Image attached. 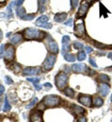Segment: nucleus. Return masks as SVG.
Segmentation results:
<instances>
[{"instance_id":"obj_12","label":"nucleus","mask_w":112,"mask_h":122,"mask_svg":"<svg viewBox=\"0 0 112 122\" xmlns=\"http://www.w3.org/2000/svg\"><path fill=\"white\" fill-rule=\"evenodd\" d=\"M99 90L101 95L103 97H105L109 94L110 91V87L108 84L104 83L99 85Z\"/></svg>"},{"instance_id":"obj_2","label":"nucleus","mask_w":112,"mask_h":122,"mask_svg":"<svg viewBox=\"0 0 112 122\" xmlns=\"http://www.w3.org/2000/svg\"><path fill=\"white\" fill-rule=\"evenodd\" d=\"M45 106L53 107L58 106L60 103V99L56 95H48L44 98L43 102Z\"/></svg>"},{"instance_id":"obj_30","label":"nucleus","mask_w":112,"mask_h":122,"mask_svg":"<svg viewBox=\"0 0 112 122\" xmlns=\"http://www.w3.org/2000/svg\"><path fill=\"white\" fill-rule=\"evenodd\" d=\"M26 80L33 83V84H37V83H39L40 81V78H26Z\"/></svg>"},{"instance_id":"obj_15","label":"nucleus","mask_w":112,"mask_h":122,"mask_svg":"<svg viewBox=\"0 0 112 122\" xmlns=\"http://www.w3.org/2000/svg\"><path fill=\"white\" fill-rule=\"evenodd\" d=\"M30 121L31 122H42V116L39 112H35L30 116Z\"/></svg>"},{"instance_id":"obj_22","label":"nucleus","mask_w":112,"mask_h":122,"mask_svg":"<svg viewBox=\"0 0 112 122\" xmlns=\"http://www.w3.org/2000/svg\"><path fill=\"white\" fill-rule=\"evenodd\" d=\"M11 109V105H9L7 97V96H6V97H5L4 106V107L3 108V112H8L10 111Z\"/></svg>"},{"instance_id":"obj_48","label":"nucleus","mask_w":112,"mask_h":122,"mask_svg":"<svg viewBox=\"0 0 112 122\" xmlns=\"http://www.w3.org/2000/svg\"><path fill=\"white\" fill-rule=\"evenodd\" d=\"M3 38V34H2V31H1V30L0 29V40H1Z\"/></svg>"},{"instance_id":"obj_36","label":"nucleus","mask_w":112,"mask_h":122,"mask_svg":"<svg viewBox=\"0 0 112 122\" xmlns=\"http://www.w3.org/2000/svg\"><path fill=\"white\" fill-rule=\"evenodd\" d=\"M4 45H1L0 46V59L2 58L4 55Z\"/></svg>"},{"instance_id":"obj_8","label":"nucleus","mask_w":112,"mask_h":122,"mask_svg":"<svg viewBox=\"0 0 112 122\" xmlns=\"http://www.w3.org/2000/svg\"><path fill=\"white\" fill-rule=\"evenodd\" d=\"M78 101L84 106L88 107H90L91 106V103H92L91 97L90 96L87 95H81L80 96Z\"/></svg>"},{"instance_id":"obj_43","label":"nucleus","mask_w":112,"mask_h":122,"mask_svg":"<svg viewBox=\"0 0 112 122\" xmlns=\"http://www.w3.org/2000/svg\"><path fill=\"white\" fill-rule=\"evenodd\" d=\"M5 91V88L4 86L2 85H0V96H1Z\"/></svg>"},{"instance_id":"obj_38","label":"nucleus","mask_w":112,"mask_h":122,"mask_svg":"<svg viewBox=\"0 0 112 122\" xmlns=\"http://www.w3.org/2000/svg\"><path fill=\"white\" fill-rule=\"evenodd\" d=\"M89 61H90V64L93 66V67H96V68L98 67V66H97V64L96 63V61H95V60H93L92 58H91L90 57V58Z\"/></svg>"},{"instance_id":"obj_51","label":"nucleus","mask_w":112,"mask_h":122,"mask_svg":"<svg viewBox=\"0 0 112 122\" xmlns=\"http://www.w3.org/2000/svg\"><path fill=\"white\" fill-rule=\"evenodd\" d=\"M111 122H112V119H111Z\"/></svg>"},{"instance_id":"obj_52","label":"nucleus","mask_w":112,"mask_h":122,"mask_svg":"<svg viewBox=\"0 0 112 122\" xmlns=\"http://www.w3.org/2000/svg\"><path fill=\"white\" fill-rule=\"evenodd\" d=\"M90 1H93V0H90Z\"/></svg>"},{"instance_id":"obj_18","label":"nucleus","mask_w":112,"mask_h":122,"mask_svg":"<svg viewBox=\"0 0 112 122\" xmlns=\"http://www.w3.org/2000/svg\"><path fill=\"white\" fill-rule=\"evenodd\" d=\"M97 80L98 81L101 83H108L110 80L109 77L106 74H102L98 76Z\"/></svg>"},{"instance_id":"obj_39","label":"nucleus","mask_w":112,"mask_h":122,"mask_svg":"<svg viewBox=\"0 0 112 122\" xmlns=\"http://www.w3.org/2000/svg\"><path fill=\"white\" fill-rule=\"evenodd\" d=\"M64 24L65 25H67V26H72L73 25V19L72 18H70V19H68L67 22H65L64 23Z\"/></svg>"},{"instance_id":"obj_28","label":"nucleus","mask_w":112,"mask_h":122,"mask_svg":"<svg viewBox=\"0 0 112 122\" xmlns=\"http://www.w3.org/2000/svg\"><path fill=\"white\" fill-rule=\"evenodd\" d=\"M35 16L34 14H25L21 19L24 20H32L34 19Z\"/></svg>"},{"instance_id":"obj_37","label":"nucleus","mask_w":112,"mask_h":122,"mask_svg":"<svg viewBox=\"0 0 112 122\" xmlns=\"http://www.w3.org/2000/svg\"><path fill=\"white\" fill-rule=\"evenodd\" d=\"M95 46L97 47L98 48H103L106 47V45H104V44H102L101 43H99V42H96L95 44Z\"/></svg>"},{"instance_id":"obj_10","label":"nucleus","mask_w":112,"mask_h":122,"mask_svg":"<svg viewBox=\"0 0 112 122\" xmlns=\"http://www.w3.org/2000/svg\"><path fill=\"white\" fill-rule=\"evenodd\" d=\"M48 47L49 51L51 53L57 54L59 51L58 46L55 41H49L48 42Z\"/></svg>"},{"instance_id":"obj_49","label":"nucleus","mask_w":112,"mask_h":122,"mask_svg":"<svg viewBox=\"0 0 112 122\" xmlns=\"http://www.w3.org/2000/svg\"><path fill=\"white\" fill-rule=\"evenodd\" d=\"M11 33H9L8 34H7V37L9 36V35H11Z\"/></svg>"},{"instance_id":"obj_45","label":"nucleus","mask_w":112,"mask_h":122,"mask_svg":"<svg viewBox=\"0 0 112 122\" xmlns=\"http://www.w3.org/2000/svg\"><path fill=\"white\" fill-rule=\"evenodd\" d=\"M43 86H45V87H49V88L52 87V85L49 83H45V84H44Z\"/></svg>"},{"instance_id":"obj_7","label":"nucleus","mask_w":112,"mask_h":122,"mask_svg":"<svg viewBox=\"0 0 112 122\" xmlns=\"http://www.w3.org/2000/svg\"><path fill=\"white\" fill-rule=\"evenodd\" d=\"M40 68L37 67H27L23 70V73L25 75H37L40 72Z\"/></svg>"},{"instance_id":"obj_31","label":"nucleus","mask_w":112,"mask_h":122,"mask_svg":"<svg viewBox=\"0 0 112 122\" xmlns=\"http://www.w3.org/2000/svg\"><path fill=\"white\" fill-rule=\"evenodd\" d=\"M41 27L45 29H51L52 28V24L50 23H47V22H46V23L42 24L41 26Z\"/></svg>"},{"instance_id":"obj_19","label":"nucleus","mask_w":112,"mask_h":122,"mask_svg":"<svg viewBox=\"0 0 112 122\" xmlns=\"http://www.w3.org/2000/svg\"><path fill=\"white\" fill-rule=\"evenodd\" d=\"M16 13L18 17L22 18L26 14V11L24 8L23 7H20L16 9Z\"/></svg>"},{"instance_id":"obj_16","label":"nucleus","mask_w":112,"mask_h":122,"mask_svg":"<svg viewBox=\"0 0 112 122\" xmlns=\"http://www.w3.org/2000/svg\"><path fill=\"white\" fill-rule=\"evenodd\" d=\"M22 40V35L20 33H17L13 35L12 38L11 39V42L13 44H17L20 42Z\"/></svg>"},{"instance_id":"obj_29","label":"nucleus","mask_w":112,"mask_h":122,"mask_svg":"<svg viewBox=\"0 0 112 122\" xmlns=\"http://www.w3.org/2000/svg\"><path fill=\"white\" fill-rule=\"evenodd\" d=\"M12 69L16 73L20 72V70H21V67L18 64H14L12 66Z\"/></svg>"},{"instance_id":"obj_40","label":"nucleus","mask_w":112,"mask_h":122,"mask_svg":"<svg viewBox=\"0 0 112 122\" xmlns=\"http://www.w3.org/2000/svg\"><path fill=\"white\" fill-rule=\"evenodd\" d=\"M24 0H17L15 2V5L17 7H19L23 4Z\"/></svg>"},{"instance_id":"obj_47","label":"nucleus","mask_w":112,"mask_h":122,"mask_svg":"<svg viewBox=\"0 0 112 122\" xmlns=\"http://www.w3.org/2000/svg\"><path fill=\"white\" fill-rule=\"evenodd\" d=\"M108 58L109 59H111L112 60V52H110V53L108 55Z\"/></svg>"},{"instance_id":"obj_34","label":"nucleus","mask_w":112,"mask_h":122,"mask_svg":"<svg viewBox=\"0 0 112 122\" xmlns=\"http://www.w3.org/2000/svg\"><path fill=\"white\" fill-rule=\"evenodd\" d=\"M5 82H6L7 84L11 85L12 84H13V81L12 80V79L9 76H6V77H5Z\"/></svg>"},{"instance_id":"obj_33","label":"nucleus","mask_w":112,"mask_h":122,"mask_svg":"<svg viewBox=\"0 0 112 122\" xmlns=\"http://www.w3.org/2000/svg\"><path fill=\"white\" fill-rule=\"evenodd\" d=\"M70 37L68 35H65L63 37L62 40V44H66V43H69V42L70 41Z\"/></svg>"},{"instance_id":"obj_3","label":"nucleus","mask_w":112,"mask_h":122,"mask_svg":"<svg viewBox=\"0 0 112 122\" xmlns=\"http://www.w3.org/2000/svg\"><path fill=\"white\" fill-rule=\"evenodd\" d=\"M67 75L65 73L61 72L57 74L56 77V85L59 89H63L67 82Z\"/></svg>"},{"instance_id":"obj_26","label":"nucleus","mask_w":112,"mask_h":122,"mask_svg":"<svg viewBox=\"0 0 112 122\" xmlns=\"http://www.w3.org/2000/svg\"><path fill=\"white\" fill-rule=\"evenodd\" d=\"M74 48L76 50H82L84 48V45L78 41H75L73 43Z\"/></svg>"},{"instance_id":"obj_20","label":"nucleus","mask_w":112,"mask_h":122,"mask_svg":"<svg viewBox=\"0 0 112 122\" xmlns=\"http://www.w3.org/2000/svg\"><path fill=\"white\" fill-rule=\"evenodd\" d=\"M64 94L68 97H69L70 98H73L75 95V92L71 88H67L65 90H64Z\"/></svg>"},{"instance_id":"obj_32","label":"nucleus","mask_w":112,"mask_h":122,"mask_svg":"<svg viewBox=\"0 0 112 122\" xmlns=\"http://www.w3.org/2000/svg\"><path fill=\"white\" fill-rule=\"evenodd\" d=\"M37 101H38V99H37V97L35 98V99L33 100V101H32L29 105H28V106H27L26 107H25V108H26V109H29V108H31L32 107L34 106V105L35 103L37 102Z\"/></svg>"},{"instance_id":"obj_24","label":"nucleus","mask_w":112,"mask_h":122,"mask_svg":"<svg viewBox=\"0 0 112 122\" xmlns=\"http://www.w3.org/2000/svg\"><path fill=\"white\" fill-rule=\"evenodd\" d=\"M93 104L96 107H101L103 104V100L101 98L97 97L93 101Z\"/></svg>"},{"instance_id":"obj_50","label":"nucleus","mask_w":112,"mask_h":122,"mask_svg":"<svg viewBox=\"0 0 112 122\" xmlns=\"http://www.w3.org/2000/svg\"><path fill=\"white\" fill-rule=\"evenodd\" d=\"M111 102H112V94L111 95Z\"/></svg>"},{"instance_id":"obj_41","label":"nucleus","mask_w":112,"mask_h":122,"mask_svg":"<svg viewBox=\"0 0 112 122\" xmlns=\"http://www.w3.org/2000/svg\"><path fill=\"white\" fill-rule=\"evenodd\" d=\"M34 86H35V89H36V90H40L42 89L41 85L40 84H39V83H37V84H34Z\"/></svg>"},{"instance_id":"obj_42","label":"nucleus","mask_w":112,"mask_h":122,"mask_svg":"<svg viewBox=\"0 0 112 122\" xmlns=\"http://www.w3.org/2000/svg\"><path fill=\"white\" fill-rule=\"evenodd\" d=\"M85 48H86V52H87V54H89L90 53V52L93 51V49L91 48V47L89 46H86L85 47Z\"/></svg>"},{"instance_id":"obj_25","label":"nucleus","mask_w":112,"mask_h":122,"mask_svg":"<svg viewBox=\"0 0 112 122\" xmlns=\"http://www.w3.org/2000/svg\"><path fill=\"white\" fill-rule=\"evenodd\" d=\"M14 2H11L9 5H8L7 8V11L8 12V18H10L12 17H13L12 7H13V4H14Z\"/></svg>"},{"instance_id":"obj_23","label":"nucleus","mask_w":112,"mask_h":122,"mask_svg":"<svg viewBox=\"0 0 112 122\" xmlns=\"http://www.w3.org/2000/svg\"><path fill=\"white\" fill-rule=\"evenodd\" d=\"M70 45L69 43L66 44H62V53L63 55L67 53L68 51L70 50Z\"/></svg>"},{"instance_id":"obj_5","label":"nucleus","mask_w":112,"mask_h":122,"mask_svg":"<svg viewBox=\"0 0 112 122\" xmlns=\"http://www.w3.org/2000/svg\"><path fill=\"white\" fill-rule=\"evenodd\" d=\"M56 61V57L54 55H50L46 58L43 65L44 68L47 70H50L53 68Z\"/></svg>"},{"instance_id":"obj_17","label":"nucleus","mask_w":112,"mask_h":122,"mask_svg":"<svg viewBox=\"0 0 112 122\" xmlns=\"http://www.w3.org/2000/svg\"><path fill=\"white\" fill-rule=\"evenodd\" d=\"M72 108L74 112L77 115L82 114L85 112V110L84 108L81 107L80 106H78V105H73L72 106Z\"/></svg>"},{"instance_id":"obj_27","label":"nucleus","mask_w":112,"mask_h":122,"mask_svg":"<svg viewBox=\"0 0 112 122\" xmlns=\"http://www.w3.org/2000/svg\"><path fill=\"white\" fill-rule=\"evenodd\" d=\"M86 58V55L84 52H80L78 55V60L79 61H82L85 60Z\"/></svg>"},{"instance_id":"obj_11","label":"nucleus","mask_w":112,"mask_h":122,"mask_svg":"<svg viewBox=\"0 0 112 122\" xmlns=\"http://www.w3.org/2000/svg\"><path fill=\"white\" fill-rule=\"evenodd\" d=\"M72 69L76 73H82L87 70V67L84 63H78L73 65Z\"/></svg>"},{"instance_id":"obj_6","label":"nucleus","mask_w":112,"mask_h":122,"mask_svg":"<svg viewBox=\"0 0 112 122\" xmlns=\"http://www.w3.org/2000/svg\"><path fill=\"white\" fill-rule=\"evenodd\" d=\"M15 56V49L12 46H8L5 52V59L8 61H12Z\"/></svg>"},{"instance_id":"obj_14","label":"nucleus","mask_w":112,"mask_h":122,"mask_svg":"<svg viewBox=\"0 0 112 122\" xmlns=\"http://www.w3.org/2000/svg\"><path fill=\"white\" fill-rule=\"evenodd\" d=\"M48 20L49 19L47 17V16H45V15L41 16L36 20V22H35V25H36L37 26L41 27V26L42 24H43L44 23L48 22Z\"/></svg>"},{"instance_id":"obj_21","label":"nucleus","mask_w":112,"mask_h":122,"mask_svg":"<svg viewBox=\"0 0 112 122\" xmlns=\"http://www.w3.org/2000/svg\"><path fill=\"white\" fill-rule=\"evenodd\" d=\"M64 59L68 61V62H74L75 61V57L72 54H69L67 53L64 56Z\"/></svg>"},{"instance_id":"obj_35","label":"nucleus","mask_w":112,"mask_h":122,"mask_svg":"<svg viewBox=\"0 0 112 122\" xmlns=\"http://www.w3.org/2000/svg\"><path fill=\"white\" fill-rule=\"evenodd\" d=\"M71 6L73 9H75L78 4V0H70Z\"/></svg>"},{"instance_id":"obj_1","label":"nucleus","mask_w":112,"mask_h":122,"mask_svg":"<svg viewBox=\"0 0 112 122\" xmlns=\"http://www.w3.org/2000/svg\"><path fill=\"white\" fill-rule=\"evenodd\" d=\"M43 33L36 29L27 28L24 32V36L26 40H37L43 38Z\"/></svg>"},{"instance_id":"obj_13","label":"nucleus","mask_w":112,"mask_h":122,"mask_svg":"<svg viewBox=\"0 0 112 122\" xmlns=\"http://www.w3.org/2000/svg\"><path fill=\"white\" fill-rule=\"evenodd\" d=\"M68 14L65 13H57L55 16L54 20L57 23H61L67 19Z\"/></svg>"},{"instance_id":"obj_46","label":"nucleus","mask_w":112,"mask_h":122,"mask_svg":"<svg viewBox=\"0 0 112 122\" xmlns=\"http://www.w3.org/2000/svg\"><path fill=\"white\" fill-rule=\"evenodd\" d=\"M6 16V14L4 13H0V18H3L5 17Z\"/></svg>"},{"instance_id":"obj_9","label":"nucleus","mask_w":112,"mask_h":122,"mask_svg":"<svg viewBox=\"0 0 112 122\" xmlns=\"http://www.w3.org/2000/svg\"><path fill=\"white\" fill-rule=\"evenodd\" d=\"M90 4L87 2H83L80 6L79 11H78V14L80 17H83L85 16L87 12L89 9Z\"/></svg>"},{"instance_id":"obj_44","label":"nucleus","mask_w":112,"mask_h":122,"mask_svg":"<svg viewBox=\"0 0 112 122\" xmlns=\"http://www.w3.org/2000/svg\"><path fill=\"white\" fill-rule=\"evenodd\" d=\"M86 120L85 118L83 116L80 117L78 118V122H86Z\"/></svg>"},{"instance_id":"obj_4","label":"nucleus","mask_w":112,"mask_h":122,"mask_svg":"<svg viewBox=\"0 0 112 122\" xmlns=\"http://www.w3.org/2000/svg\"><path fill=\"white\" fill-rule=\"evenodd\" d=\"M85 33V25L84 22L81 19H78L75 23L74 34L77 37L81 38Z\"/></svg>"}]
</instances>
